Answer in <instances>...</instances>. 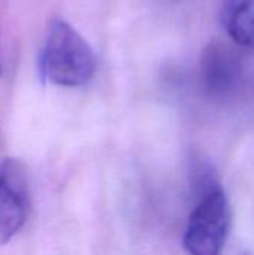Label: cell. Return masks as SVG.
<instances>
[{"label":"cell","instance_id":"6da1fadb","mask_svg":"<svg viewBox=\"0 0 254 255\" xmlns=\"http://www.w3.org/2000/svg\"><path fill=\"white\" fill-rule=\"evenodd\" d=\"M96 67V55L81 33L64 19H52L39 57L43 79L58 87H79L94 76Z\"/></svg>","mask_w":254,"mask_h":255},{"label":"cell","instance_id":"7a4b0ae2","mask_svg":"<svg viewBox=\"0 0 254 255\" xmlns=\"http://www.w3.org/2000/svg\"><path fill=\"white\" fill-rule=\"evenodd\" d=\"M231 229V206L220 188L208 190L193 209L184 248L190 255H220Z\"/></svg>","mask_w":254,"mask_h":255},{"label":"cell","instance_id":"3957f363","mask_svg":"<svg viewBox=\"0 0 254 255\" xmlns=\"http://www.w3.org/2000/svg\"><path fill=\"white\" fill-rule=\"evenodd\" d=\"M30 211V184L24 164L15 158L0 161V245L24 226Z\"/></svg>","mask_w":254,"mask_h":255},{"label":"cell","instance_id":"277c9868","mask_svg":"<svg viewBox=\"0 0 254 255\" xmlns=\"http://www.w3.org/2000/svg\"><path fill=\"white\" fill-rule=\"evenodd\" d=\"M199 73L207 94L214 99H226L238 88L243 66L228 45L211 42L201 54Z\"/></svg>","mask_w":254,"mask_h":255},{"label":"cell","instance_id":"5b68a950","mask_svg":"<svg viewBox=\"0 0 254 255\" xmlns=\"http://www.w3.org/2000/svg\"><path fill=\"white\" fill-rule=\"evenodd\" d=\"M222 25L240 46H254V0H225L220 12Z\"/></svg>","mask_w":254,"mask_h":255}]
</instances>
